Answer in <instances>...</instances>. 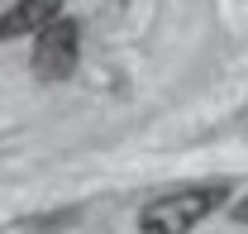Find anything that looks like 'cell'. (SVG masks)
I'll return each instance as SVG.
<instances>
[{
	"instance_id": "6da1fadb",
	"label": "cell",
	"mask_w": 248,
	"mask_h": 234,
	"mask_svg": "<svg viewBox=\"0 0 248 234\" xmlns=\"http://www.w3.org/2000/svg\"><path fill=\"white\" fill-rule=\"evenodd\" d=\"M229 196V186H182V191H167L139 210V234H191L201 220H210Z\"/></svg>"
},
{
	"instance_id": "7a4b0ae2",
	"label": "cell",
	"mask_w": 248,
	"mask_h": 234,
	"mask_svg": "<svg viewBox=\"0 0 248 234\" xmlns=\"http://www.w3.org/2000/svg\"><path fill=\"white\" fill-rule=\"evenodd\" d=\"M77 62H81V24L77 19H67L58 15L48 29L33 33V77L38 82H67L72 72H77Z\"/></svg>"
},
{
	"instance_id": "3957f363",
	"label": "cell",
	"mask_w": 248,
	"mask_h": 234,
	"mask_svg": "<svg viewBox=\"0 0 248 234\" xmlns=\"http://www.w3.org/2000/svg\"><path fill=\"white\" fill-rule=\"evenodd\" d=\"M62 5H67V0H15V5L0 15V43H10V38H33L38 29H48L62 15Z\"/></svg>"
},
{
	"instance_id": "277c9868",
	"label": "cell",
	"mask_w": 248,
	"mask_h": 234,
	"mask_svg": "<svg viewBox=\"0 0 248 234\" xmlns=\"http://www.w3.org/2000/svg\"><path fill=\"white\" fill-rule=\"evenodd\" d=\"M229 215H234L239 225H248V196H244V201H234V210H229Z\"/></svg>"
}]
</instances>
